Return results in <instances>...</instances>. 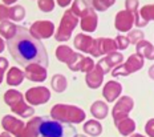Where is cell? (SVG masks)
<instances>
[{"instance_id": "8fae6325", "label": "cell", "mask_w": 154, "mask_h": 137, "mask_svg": "<svg viewBox=\"0 0 154 137\" xmlns=\"http://www.w3.org/2000/svg\"><path fill=\"white\" fill-rule=\"evenodd\" d=\"M24 75L28 80L41 83L47 79V68H44V67H41L38 64H31V65L25 67Z\"/></svg>"}, {"instance_id": "f907efd6", "label": "cell", "mask_w": 154, "mask_h": 137, "mask_svg": "<svg viewBox=\"0 0 154 137\" xmlns=\"http://www.w3.org/2000/svg\"><path fill=\"white\" fill-rule=\"evenodd\" d=\"M75 137H86V136H84V135H76Z\"/></svg>"}, {"instance_id": "30bf717a", "label": "cell", "mask_w": 154, "mask_h": 137, "mask_svg": "<svg viewBox=\"0 0 154 137\" xmlns=\"http://www.w3.org/2000/svg\"><path fill=\"white\" fill-rule=\"evenodd\" d=\"M3 128L5 129V132H8L9 135H14L15 137H21L23 135V130L25 128V124L23 121H20L16 117L11 116V114H7V116L3 117L2 121Z\"/></svg>"}, {"instance_id": "ee69618b", "label": "cell", "mask_w": 154, "mask_h": 137, "mask_svg": "<svg viewBox=\"0 0 154 137\" xmlns=\"http://www.w3.org/2000/svg\"><path fill=\"white\" fill-rule=\"evenodd\" d=\"M57 4H59L60 7H66L68 4H72V3H70L69 0H57Z\"/></svg>"}, {"instance_id": "44dd1931", "label": "cell", "mask_w": 154, "mask_h": 137, "mask_svg": "<svg viewBox=\"0 0 154 137\" xmlns=\"http://www.w3.org/2000/svg\"><path fill=\"white\" fill-rule=\"evenodd\" d=\"M109 108L104 101H96L92 104L91 107V113L93 114V117H96L97 120H102L108 116Z\"/></svg>"}, {"instance_id": "ac0fdd59", "label": "cell", "mask_w": 154, "mask_h": 137, "mask_svg": "<svg viewBox=\"0 0 154 137\" xmlns=\"http://www.w3.org/2000/svg\"><path fill=\"white\" fill-rule=\"evenodd\" d=\"M136 51L140 56H142L143 59H149V60H154V47L149 41L142 40L138 44H136Z\"/></svg>"}, {"instance_id": "1f68e13d", "label": "cell", "mask_w": 154, "mask_h": 137, "mask_svg": "<svg viewBox=\"0 0 154 137\" xmlns=\"http://www.w3.org/2000/svg\"><path fill=\"white\" fill-rule=\"evenodd\" d=\"M82 59H84V56L81 55V53H73V56L69 59V61L66 63L69 67L70 71H80V64H81Z\"/></svg>"}, {"instance_id": "7c38bea8", "label": "cell", "mask_w": 154, "mask_h": 137, "mask_svg": "<svg viewBox=\"0 0 154 137\" xmlns=\"http://www.w3.org/2000/svg\"><path fill=\"white\" fill-rule=\"evenodd\" d=\"M121 92H122V85H121L120 83L112 80L105 84L104 89H102V96H104L105 100L109 101V103H113L116 98L120 97Z\"/></svg>"}, {"instance_id": "4316f807", "label": "cell", "mask_w": 154, "mask_h": 137, "mask_svg": "<svg viewBox=\"0 0 154 137\" xmlns=\"http://www.w3.org/2000/svg\"><path fill=\"white\" fill-rule=\"evenodd\" d=\"M98 43H100L101 55H109V53H113L117 51L116 41L112 40V39H102V37H100V39H98Z\"/></svg>"}, {"instance_id": "ba28073f", "label": "cell", "mask_w": 154, "mask_h": 137, "mask_svg": "<svg viewBox=\"0 0 154 137\" xmlns=\"http://www.w3.org/2000/svg\"><path fill=\"white\" fill-rule=\"evenodd\" d=\"M29 32L38 40L40 39H49L51 36H53L54 24L49 20H37L32 24Z\"/></svg>"}, {"instance_id": "bcb514c9", "label": "cell", "mask_w": 154, "mask_h": 137, "mask_svg": "<svg viewBox=\"0 0 154 137\" xmlns=\"http://www.w3.org/2000/svg\"><path fill=\"white\" fill-rule=\"evenodd\" d=\"M149 76L153 79V80H154V64H153V65L149 68Z\"/></svg>"}, {"instance_id": "52a82bcc", "label": "cell", "mask_w": 154, "mask_h": 137, "mask_svg": "<svg viewBox=\"0 0 154 137\" xmlns=\"http://www.w3.org/2000/svg\"><path fill=\"white\" fill-rule=\"evenodd\" d=\"M51 98V92L49 89L45 87H35L27 91L25 93V100L28 101V104L33 105H41L49 101Z\"/></svg>"}, {"instance_id": "f1b7e54d", "label": "cell", "mask_w": 154, "mask_h": 137, "mask_svg": "<svg viewBox=\"0 0 154 137\" xmlns=\"http://www.w3.org/2000/svg\"><path fill=\"white\" fill-rule=\"evenodd\" d=\"M25 17V8L21 5H14L9 8V19L14 21H21Z\"/></svg>"}, {"instance_id": "9c48e42d", "label": "cell", "mask_w": 154, "mask_h": 137, "mask_svg": "<svg viewBox=\"0 0 154 137\" xmlns=\"http://www.w3.org/2000/svg\"><path fill=\"white\" fill-rule=\"evenodd\" d=\"M133 25H134V14L126 11V9H122V11H120L116 15L114 27L120 32H130Z\"/></svg>"}, {"instance_id": "9a60e30c", "label": "cell", "mask_w": 154, "mask_h": 137, "mask_svg": "<svg viewBox=\"0 0 154 137\" xmlns=\"http://www.w3.org/2000/svg\"><path fill=\"white\" fill-rule=\"evenodd\" d=\"M93 40L94 39H92V37L88 36V35L79 33V35H76V37H75V48L81 51V52L89 53V51L92 48Z\"/></svg>"}, {"instance_id": "7dc6e473", "label": "cell", "mask_w": 154, "mask_h": 137, "mask_svg": "<svg viewBox=\"0 0 154 137\" xmlns=\"http://www.w3.org/2000/svg\"><path fill=\"white\" fill-rule=\"evenodd\" d=\"M0 137H12L11 135H9V133L8 132H3L2 133V135H0Z\"/></svg>"}, {"instance_id": "60d3db41", "label": "cell", "mask_w": 154, "mask_h": 137, "mask_svg": "<svg viewBox=\"0 0 154 137\" xmlns=\"http://www.w3.org/2000/svg\"><path fill=\"white\" fill-rule=\"evenodd\" d=\"M97 67H98V68L101 69L104 75H106V73H109V72L112 71V68H110V67H109V64L106 63V60H105L104 57H102V59L100 60V61L97 63Z\"/></svg>"}, {"instance_id": "b9f144b4", "label": "cell", "mask_w": 154, "mask_h": 137, "mask_svg": "<svg viewBox=\"0 0 154 137\" xmlns=\"http://www.w3.org/2000/svg\"><path fill=\"white\" fill-rule=\"evenodd\" d=\"M145 132L149 137H154V119H150L145 125Z\"/></svg>"}, {"instance_id": "d590c367", "label": "cell", "mask_w": 154, "mask_h": 137, "mask_svg": "<svg viewBox=\"0 0 154 137\" xmlns=\"http://www.w3.org/2000/svg\"><path fill=\"white\" fill-rule=\"evenodd\" d=\"M54 4H56V2H53V0H38V2H37L38 8H40L43 12H51V11H53Z\"/></svg>"}, {"instance_id": "cb8c5ba5", "label": "cell", "mask_w": 154, "mask_h": 137, "mask_svg": "<svg viewBox=\"0 0 154 137\" xmlns=\"http://www.w3.org/2000/svg\"><path fill=\"white\" fill-rule=\"evenodd\" d=\"M84 132L86 133V135H89V136H93V137H96V136H100L101 135V132H102V125L98 121H96V120H89V121H86L85 123V125H84Z\"/></svg>"}, {"instance_id": "3957f363", "label": "cell", "mask_w": 154, "mask_h": 137, "mask_svg": "<svg viewBox=\"0 0 154 137\" xmlns=\"http://www.w3.org/2000/svg\"><path fill=\"white\" fill-rule=\"evenodd\" d=\"M38 135L43 137H75L76 129L69 124H64L49 117H41Z\"/></svg>"}, {"instance_id": "e575fe53", "label": "cell", "mask_w": 154, "mask_h": 137, "mask_svg": "<svg viewBox=\"0 0 154 137\" xmlns=\"http://www.w3.org/2000/svg\"><path fill=\"white\" fill-rule=\"evenodd\" d=\"M94 61L91 59V57H84L81 61V64H80V71L84 72V73H89L91 71H93V68H94Z\"/></svg>"}, {"instance_id": "7402d4cb", "label": "cell", "mask_w": 154, "mask_h": 137, "mask_svg": "<svg viewBox=\"0 0 154 137\" xmlns=\"http://www.w3.org/2000/svg\"><path fill=\"white\" fill-rule=\"evenodd\" d=\"M91 8H92V2H80V0H77V2L72 3V9L70 11L77 17H82Z\"/></svg>"}, {"instance_id": "836d02e7", "label": "cell", "mask_w": 154, "mask_h": 137, "mask_svg": "<svg viewBox=\"0 0 154 137\" xmlns=\"http://www.w3.org/2000/svg\"><path fill=\"white\" fill-rule=\"evenodd\" d=\"M143 37H145V35H143V32L141 30H134L128 33V40H129V43H131V44H138L140 41L145 40Z\"/></svg>"}, {"instance_id": "f35d334b", "label": "cell", "mask_w": 154, "mask_h": 137, "mask_svg": "<svg viewBox=\"0 0 154 137\" xmlns=\"http://www.w3.org/2000/svg\"><path fill=\"white\" fill-rule=\"evenodd\" d=\"M89 53L93 56V57H100L101 55V51H100V43H98V39L93 40V44H92V48L89 51Z\"/></svg>"}, {"instance_id": "681fc988", "label": "cell", "mask_w": 154, "mask_h": 137, "mask_svg": "<svg viewBox=\"0 0 154 137\" xmlns=\"http://www.w3.org/2000/svg\"><path fill=\"white\" fill-rule=\"evenodd\" d=\"M3 76H4V72H0V84H2V81H3Z\"/></svg>"}, {"instance_id": "8992f818", "label": "cell", "mask_w": 154, "mask_h": 137, "mask_svg": "<svg viewBox=\"0 0 154 137\" xmlns=\"http://www.w3.org/2000/svg\"><path fill=\"white\" fill-rule=\"evenodd\" d=\"M134 107V101L133 98L129 96H122L118 98V101L114 104L113 111H112V114H113V120L118 121L129 117V113L131 112Z\"/></svg>"}, {"instance_id": "2e32d148", "label": "cell", "mask_w": 154, "mask_h": 137, "mask_svg": "<svg viewBox=\"0 0 154 137\" xmlns=\"http://www.w3.org/2000/svg\"><path fill=\"white\" fill-rule=\"evenodd\" d=\"M25 75L21 69L16 68V67H12L11 69L7 73V84L11 85V87H17L21 83L24 81Z\"/></svg>"}, {"instance_id": "f546056e", "label": "cell", "mask_w": 154, "mask_h": 137, "mask_svg": "<svg viewBox=\"0 0 154 137\" xmlns=\"http://www.w3.org/2000/svg\"><path fill=\"white\" fill-rule=\"evenodd\" d=\"M105 60H106V63L109 64L110 68H116V67L121 65L124 61V56L121 55V53L118 52H113V53H109L106 57H104Z\"/></svg>"}, {"instance_id": "ffe728a7", "label": "cell", "mask_w": 154, "mask_h": 137, "mask_svg": "<svg viewBox=\"0 0 154 137\" xmlns=\"http://www.w3.org/2000/svg\"><path fill=\"white\" fill-rule=\"evenodd\" d=\"M11 109L14 111V112H15L16 114L21 116L23 119H29V117H32V116H33V113H35L33 107L28 105L24 100H21L20 103H17V104L15 105V107H12Z\"/></svg>"}, {"instance_id": "d4e9b609", "label": "cell", "mask_w": 154, "mask_h": 137, "mask_svg": "<svg viewBox=\"0 0 154 137\" xmlns=\"http://www.w3.org/2000/svg\"><path fill=\"white\" fill-rule=\"evenodd\" d=\"M21 100H24V96L20 93V92L15 91V89H9L4 93V101L5 104L9 105V107H15L17 103H20Z\"/></svg>"}, {"instance_id": "e0dca14e", "label": "cell", "mask_w": 154, "mask_h": 137, "mask_svg": "<svg viewBox=\"0 0 154 137\" xmlns=\"http://www.w3.org/2000/svg\"><path fill=\"white\" fill-rule=\"evenodd\" d=\"M114 125L117 126V129L120 130V133L122 136H129L136 130V123L130 119V117H126V119L114 121Z\"/></svg>"}, {"instance_id": "8d00e7d4", "label": "cell", "mask_w": 154, "mask_h": 137, "mask_svg": "<svg viewBox=\"0 0 154 137\" xmlns=\"http://www.w3.org/2000/svg\"><path fill=\"white\" fill-rule=\"evenodd\" d=\"M116 41V45H117V49H126L129 47V40H128L126 36H122V35H118Z\"/></svg>"}, {"instance_id": "ab89813d", "label": "cell", "mask_w": 154, "mask_h": 137, "mask_svg": "<svg viewBox=\"0 0 154 137\" xmlns=\"http://www.w3.org/2000/svg\"><path fill=\"white\" fill-rule=\"evenodd\" d=\"M9 19V8L4 4H0V23L7 21Z\"/></svg>"}, {"instance_id": "7bdbcfd3", "label": "cell", "mask_w": 154, "mask_h": 137, "mask_svg": "<svg viewBox=\"0 0 154 137\" xmlns=\"http://www.w3.org/2000/svg\"><path fill=\"white\" fill-rule=\"evenodd\" d=\"M7 68H8V61L4 57H0V72H5Z\"/></svg>"}, {"instance_id": "6da1fadb", "label": "cell", "mask_w": 154, "mask_h": 137, "mask_svg": "<svg viewBox=\"0 0 154 137\" xmlns=\"http://www.w3.org/2000/svg\"><path fill=\"white\" fill-rule=\"evenodd\" d=\"M7 47L11 56L24 67L38 64L47 68L49 64L45 45L24 27H16V33L7 40Z\"/></svg>"}, {"instance_id": "5b68a950", "label": "cell", "mask_w": 154, "mask_h": 137, "mask_svg": "<svg viewBox=\"0 0 154 137\" xmlns=\"http://www.w3.org/2000/svg\"><path fill=\"white\" fill-rule=\"evenodd\" d=\"M143 57L140 56L138 53H134V55L129 56L128 61L122 65H118L116 68L112 69V75L113 77H117V76H129L130 73H134L137 71H140L143 67Z\"/></svg>"}, {"instance_id": "74e56055", "label": "cell", "mask_w": 154, "mask_h": 137, "mask_svg": "<svg viewBox=\"0 0 154 137\" xmlns=\"http://www.w3.org/2000/svg\"><path fill=\"white\" fill-rule=\"evenodd\" d=\"M138 2H136V0H126L125 2V9L126 11L131 12V14H136L137 11H138Z\"/></svg>"}, {"instance_id": "484cf974", "label": "cell", "mask_w": 154, "mask_h": 137, "mask_svg": "<svg viewBox=\"0 0 154 137\" xmlns=\"http://www.w3.org/2000/svg\"><path fill=\"white\" fill-rule=\"evenodd\" d=\"M16 27H17V25H15L11 20L3 21V23H0V35L4 36L7 40H9L11 37H14V35L16 33Z\"/></svg>"}, {"instance_id": "5bb4252c", "label": "cell", "mask_w": 154, "mask_h": 137, "mask_svg": "<svg viewBox=\"0 0 154 137\" xmlns=\"http://www.w3.org/2000/svg\"><path fill=\"white\" fill-rule=\"evenodd\" d=\"M104 73L97 65L93 68V71H91L89 73H86V85L92 89L98 88L102 84V80H104Z\"/></svg>"}, {"instance_id": "7a4b0ae2", "label": "cell", "mask_w": 154, "mask_h": 137, "mask_svg": "<svg viewBox=\"0 0 154 137\" xmlns=\"http://www.w3.org/2000/svg\"><path fill=\"white\" fill-rule=\"evenodd\" d=\"M51 117L64 124H80L85 120V112L75 105L56 104L51 109Z\"/></svg>"}, {"instance_id": "d6a6232c", "label": "cell", "mask_w": 154, "mask_h": 137, "mask_svg": "<svg viewBox=\"0 0 154 137\" xmlns=\"http://www.w3.org/2000/svg\"><path fill=\"white\" fill-rule=\"evenodd\" d=\"M114 0H93L92 2V8L97 9V11H105V9L110 8L114 4Z\"/></svg>"}, {"instance_id": "4dcf8cb0", "label": "cell", "mask_w": 154, "mask_h": 137, "mask_svg": "<svg viewBox=\"0 0 154 137\" xmlns=\"http://www.w3.org/2000/svg\"><path fill=\"white\" fill-rule=\"evenodd\" d=\"M140 16L149 23V21H153L154 20V4H149V5H143L142 8L140 9Z\"/></svg>"}, {"instance_id": "603a6c76", "label": "cell", "mask_w": 154, "mask_h": 137, "mask_svg": "<svg viewBox=\"0 0 154 137\" xmlns=\"http://www.w3.org/2000/svg\"><path fill=\"white\" fill-rule=\"evenodd\" d=\"M51 85H52L53 91L57 92V93H61L66 89L68 87V81H66V77L64 75H60V73H57V75H54L52 77V81H51Z\"/></svg>"}, {"instance_id": "4fadbf2b", "label": "cell", "mask_w": 154, "mask_h": 137, "mask_svg": "<svg viewBox=\"0 0 154 137\" xmlns=\"http://www.w3.org/2000/svg\"><path fill=\"white\" fill-rule=\"evenodd\" d=\"M98 24V16L96 15L94 9L91 8L88 12L80 19V25L85 32H94Z\"/></svg>"}, {"instance_id": "c3c4849f", "label": "cell", "mask_w": 154, "mask_h": 137, "mask_svg": "<svg viewBox=\"0 0 154 137\" xmlns=\"http://www.w3.org/2000/svg\"><path fill=\"white\" fill-rule=\"evenodd\" d=\"M130 137H145V136H142V135H138V133H134V135H131Z\"/></svg>"}, {"instance_id": "f6af8a7d", "label": "cell", "mask_w": 154, "mask_h": 137, "mask_svg": "<svg viewBox=\"0 0 154 137\" xmlns=\"http://www.w3.org/2000/svg\"><path fill=\"white\" fill-rule=\"evenodd\" d=\"M4 48H5V43H4V40H3L2 37H0V53H2L3 51H4Z\"/></svg>"}, {"instance_id": "d6986e66", "label": "cell", "mask_w": 154, "mask_h": 137, "mask_svg": "<svg viewBox=\"0 0 154 137\" xmlns=\"http://www.w3.org/2000/svg\"><path fill=\"white\" fill-rule=\"evenodd\" d=\"M40 123H41V117H32V120L28 121V124L25 125L21 137H37Z\"/></svg>"}, {"instance_id": "277c9868", "label": "cell", "mask_w": 154, "mask_h": 137, "mask_svg": "<svg viewBox=\"0 0 154 137\" xmlns=\"http://www.w3.org/2000/svg\"><path fill=\"white\" fill-rule=\"evenodd\" d=\"M80 23V17H77L70 9L65 11V14L63 15L61 21H60V27L56 31L54 39L57 41H68L72 36L73 30L77 27V24Z\"/></svg>"}, {"instance_id": "83f0119b", "label": "cell", "mask_w": 154, "mask_h": 137, "mask_svg": "<svg viewBox=\"0 0 154 137\" xmlns=\"http://www.w3.org/2000/svg\"><path fill=\"white\" fill-rule=\"evenodd\" d=\"M73 53L75 52L72 51V48H69L66 45H59L56 49V57L61 63H68L69 59L73 56Z\"/></svg>"}]
</instances>
